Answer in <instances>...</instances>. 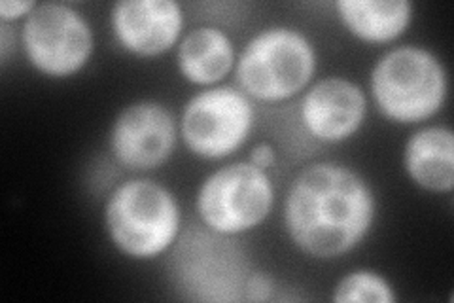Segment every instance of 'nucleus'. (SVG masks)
<instances>
[{
    "label": "nucleus",
    "mask_w": 454,
    "mask_h": 303,
    "mask_svg": "<svg viewBox=\"0 0 454 303\" xmlns=\"http://www.w3.org/2000/svg\"><path fill=\"white\" fill-rule=\"evenodd\" d=\"M377 211V194L360 171L337 162H317L292 180L282 219L297 251L317 259H335L367 239Z\"/></svg>",
    "instance_id": "obj_1"
},
{
    "label": "nucleus",
    "mask_w": 454,
    "mask_h": 303,
    "mask_svg": "<svg viewBox=\"0 0 454 303\" xmlns=\"http://www.w3.org/2000/svg\"><path fill=\"white\" fill-rule=\"evenodd\" d=\"M369 93L382 118L397 125H420L445 108L449 72L428 48L395 46L369 72Z\"/></svg>",
    "instance_id": "obj_2"
},
{
    "label": "nucleus",
    "mask_w": 454,
    "mask_h": 303,
    "mask_svg": "<svg viewBox=\"0 0 454 303\" xmlns=\"http://www.w3.org/2000/svg\"><path fill=\"white\" fill-rule=\"evenodd\" d=\"M105 229L112 247L131 259L165 254L182 234V209L165 184L129 179L110 192L105 203Z\"/></svg>",
    "instance_id": "obj_3"
},
{
    "label": "nucleus",
    "mask_w": 454,
    "mask_h": 303,
    "mask_svg": "<svg viewBox=\"0 0 454 303\" xmlns=\"http://www.w3.org/2000/svg\"><path fill=\"white\" fill-rule=\"evenodd\" d=\"M318 53L312 40L290 25H271L255 33L237 55L239 90L260 103H284L303 93L315 80Z\"/></svg>",
    "instance_id": "obj_4"
},
{
    "label": "nucleus",
    "mask_w": 454,
    "mask_h": 303,
    "mask_svg": "<svg viewBox=\"0 0 454 303\" xmlns=\"http://www.w3.org/2000/svg\"><path fill=\"white\" fill-rule=\"evenodd\" d=\"M275 207V184L269 171L248 160L212 171L199 186L195 212L210 234L245 235L260 227Z\"/></svg>",
    "instance_id": "obj_5"
},
{
    "label": "nucleus",
    "mask_w": 454,
    "mask_h": 303,
    "mask_svg": "<svg viewBox=\"0 0 454 303\" xmlns=\"http://www.w3.org/2000/svg\"><path fill=\"white\" fill-rule=\"evenodd\" d=\"M27 63L50 80L73 78L95 52L93 27L80 10L65 3H38L20 31Z\"/></svg>",
    "instance_id": "obj_6"
},
{
    "label": "nucleus",
    "mask_w": 454,
    "mask_h": 303,
    "mask_svg": "<svg viewBox=\"0 0 454 303\" xmlns=\"http://www.w3.org/2000/svg\"><path fill=\"white\" fill-rule=\"evenodd\" d=\"M254 124V100L235 85L220 84L190 97L178 127L188 152L207 162H220L245 147Z\"/></svg>",
    "instance_id": "obj_7"
},
{
    "label": "nucleus",
    "mask_w": 454,
    "mask_h": 303,
    "mask_svg": "<svg viewBox=\"0 0 454 303\" xmlns=\"http://www.w3.org/2000/svg\"><path fill=\"white\" fill-rule=\"evenodd\" d=\"M180 127L170 108L160 100L140 99L114 118L108 144L121 167L146 172L165 165L176 150Z\"/></svg>",
    "instance_id": "obj_8"
},
{
    "label": "nucleus",
    "mask_w": 454,
    "mask_h": 303,
    "mask_svg": "<svg viewBox=\"0 0 454 303\" xmlns=\"http://www.w3.org/2000/svg\"><path fill=\"white\" fill-rule=\"evenodd\" d=\"M365 118V92L343 76H328L309 85L300 105L303 129L322 144L347 142L364 127Z\"/></svg>",
    "instance_id": "obj_9"
},
{
    "label": "nucleus",
    "mask_w": 454,
    "mask_h": 303,
    "mask_svg": "<svg viewBox=\"0 0 454 303\" xmlns=\"http://www.w3.org/2000/svg\"><path fill=\"white\" fill-rule=\"evenodd\" d=\"M184 25V10L175 0H121L110 10V28L120 48L145 60L178 46Z\"/></svg>",
    "instance_id": "obj_10"
},
{
    "label": "nucleus",
    "mask_w": 454,
    "mask_h": 303,
    "mask_svg": "<svg viewBox=\"0 0 454 303\" xmlns=\"http://www.w3.org/2000/svg\"><path fill=\"white\" fill-rule=\"evenodd\" d=\"M403 169L409 180L430 194L454 190V133L447 125H424L403 147Z\"/></svg>",
    "instance_id": "obj_11"
},
{
    "label": "nucleus",
    "mask_w": 454,
    "mask_h": 303,
    "mask_svg": "<svg viewBox=\"0 0 454 303\" xmlns=\"http://www.w3.org/2000/svg\"><path fill=\"white\" fill-rule=\"evenodd\" d=\"M237 50L231 36L218 27L201 25L182 36L176 46L180 76L201 88L220 85L235 70Z\"/></svg>",
    "instance_id": "obj_12"
},
{
    "label": "nucleus",
    "mask_w": 454,
    "mask_h": 303,
    "mask_svg": "<svg viewBox=\"0 0 454 303\" xmlns=\"http://www.w3.org/2000/svg\"><path fill=\"white\" fill-rule=\"evenodd\" d=\"M335 12L348 35L364 44L385 46L407 33L415 4L409 0H339Z\"/></svg>",
    "instance_id": "obj_13"
},
{
    "label": "nucleus",
    "mask_w": 454,
    "mask_h": 303,
    "mask_svg": "<svg viewBox=\"0 0 454 303\" xmlns=\"http://www.w3.org/2000/svg\"><path fill=\"white\" fill-rule=\"evenodd\" d=\"M335 303H395L392 283L375 269H354L340 277L332 294Z\"/></svg>",
    "instance_id": "obj_14"
},
{
    "label": "nucleus",
    "mask_w": 454,
    "mask_h": 303,
    "mask_svg": "<svg viewBox=\"0 0 454 303\" xmlns=\"http://www.w3.org/2000/svg\"><path fill=\"white\" fill-rule=\"evenodd\" d=\"M36 6L38 3H35V0H3L0 3V21L10 25L16 21H25Z\"/></svg>",
    "instance_id": "obj_15"
},
{
    "label": "nucleus",
    "mask_w": 454,
    "mask_h": 303,
    "mask_svg": "<svg viewBox=\"0 0 454 303\" xmlns=\"http://www.w3.org/2000/svg\"><path fill=\"white\" fill-rule=\"evenodd\" d=\"M271 279L263 273H250L245 284V299L248 301H265L271 296Z\"/></svg>",
    "instance_id": "obj_16"
},
{
    "label": "nucleus",
    "mask_w": 454,
    "mask_h": 303,
    "mask_svg": "<svg viewBox=\"0 0 454 303\" xmlns=\"http://www.w3.org/2000/svg\"><path fill=\"white\" fill-rule=\"evenodd\" d=\"M248 162L254 163L255 167L269 171V169H271V167L277 163V150L273 148L271 142H265V140H263V142H260V144H255V147L252 148Z\"/></svg>",
    "instance_id": "obj_17"
},
{
    "label": "nucleus",
    "mask_w": 454,
    "mask_h": 303,
    "mask_svg": "<svg viewBox=\"0 0 454 303\" xmlns=\"http://www.w3.org/2000/svg\"><path fill=\"white\" fill-rule=\"evenodd\" d=\"M16 44H18L16 31H13L10 23L0 21V61H3V65L8 63L12 52H16Z\"/></svg>",
    "instance_id": "obj_18"
}]
</instances>
